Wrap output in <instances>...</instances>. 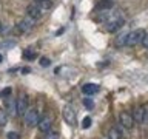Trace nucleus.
I'll use <instances>...</instances> for the list:
<instances>
[{
	"mask_svg": "<svg viewBox=\"0 0 148 139\" xmlns=\"http://www.w3.org/2000/svg\"><path fill=\"white\" fill-rule=\"evenodd\" d=\"M147 36V32L142 30V28H139V30H134L131 32H128V37H127V45L128 46H136L139 43H142L143 37Z\"/></svg>",
	"mask_w": 148,
	"mask_h": 139,
	"instance_id": "obj_1",
	"label": "nucleus"
},
{
	"mask_svg": "<svg viewBox=\"0 0 148 139\" xmlns=\"http://www.w3.org/2000/svg\"><path fill=\"white\" fill-rule=\"evenodd\" d=\"M40 120V111L37 108H28L25 113V124L28 127H36Z\"/></svg>",
	"mask_w": 148,
	"mask_h": 139,
	"instance_id": "obj_2",
	"label": "nucleus"
},
{
	"mask_svg": "<svg viewBox=\"0 0 148 139\" xmlns=\"http://www.w3.org/2000/svg\"><path fill=\"white\" fill-rule=\"evenodd\" d=\"M62 114H63V119L65 122H66L68 125H73L76 124V110H74L73 105H65L63 110H62Z\"/></svg>",
	"mask_w": 148,
	"mask_h": 139,
	"instance_id": "obj_3",
	"label": "nucleus"
},
{
	"mask_svg": "<svg viewBox=\"0 0 148 139\" xmlns=\"http://www.w3.org/2000/svg\"><path fill=\"white\" fill-rule=\"evenodd\" d=\"M119 122L123 128H127V130H131L134 127V118H133V114L128 113V111H120Z\"/></svg>",
	"mask_w": 148,
	"mask_h": 139,
	"instance_id": "obj_4",
	"label": "nucleus"
},
{
	"mask_svg": "<svg viewBox=\"0 0 148 139\" xmlns=\"http://www.w3.org/2000/svg\"><path fill=\"white\" fill-rule=\"evenodd\" d=\"M16 102H17V110H16V113H17L18 116H25L26 110H28V96L22 93Z\"/></svg>",
	"mask_w": 148,
	"mask_h": 139,
	"instance_id": "obj_5",
	"label": "nucleus"
},
{
	"mask_svg": "<svg viewBox=\"0 0 148 139\" xmlns=\"http://www.w3.org/2000/svg\"><path fill=\"white\" fill-rule=\"evenodd\" d=\"M51 125H53V119H51L49 116H45V118H40L39 124H37V128H39L42 133H48L51 130Z\"/></svg>",
	"mask_w": 148,
	"mask_h": 139,
	"instance_id": "obj_6",
	"label": "nucleus"
},
{
	"mask_svg": "<svg viewBox=\"0 0 148 139\" xmlns=\"http://www.w3.org/2000/svg\"><path fill=\"white\" fill-rule=\"evenodd\" d=\"M26 12L31 19H39L42 16V8L37 6V3H31V5H28Z\"/></svg>",
	"mask_w": 148,
	"mask_h": 139,
	"instance_id": "obj_7",
	"label": "nucleus"
},
{
	"mask_svg": "<svg viewBox=\"0 0 148 139\" xmlns=\"http://www.w3.org/2000/svg\"><path fill=\"white\" fill-rule=\"evenodd\" d=\"M122 25H123V19L122 17H116V19H113V20H108L106 30H108L110 32H114V31H117Z\"/></svg>",
	"mask_w": 148,
	"mask_h": 139,
	"instance_id": "obj_8",
	"label": "nucleus"
},
{
	"mask_svg": "<svg viewBox=\"0 0 148 139\" xmlns=\"http://www.w3.org/2000/svg\"><path fill=\"white\" fill-rule=\"evenodd\" d=\"M97 91H99V85H96V83H85V85L82 87V93L86 96H92V94H96Z\"/></svg>",
	"mask_w": 148,
	"mask_h": 139,
	"instance_id": "obj_9",
	"label": "nucleus"
},
{
	"mask_svg": "<svg viewBox=\"0 0 148 139\" xmlns=\"http://www.w3.org/2000/svg\"><path fill=\"white\" fill-rule=\"evenodd\" d=\"M145 107H137L136 111H134V114H133V118H134V122H137V124H143V118H145Z\"/></svg>",
	"mask_w": 148,
	"mask_h": 139,
	"instance_id": "obj_10",
	"label": "nucleus"
},
{
	"mask_svg": "<svg viewBox=\"0 0 148 139\" xmlns=\"http://www.w3.org/2000/svg\"><path fill=\"white\" fill-rule=\"evenodd\" d=\"M31 28H32V23H31L29 20H22V22L17 25L16 31H17V32H28Z\"/></svg>",
	"mask_w": 148,
	"mask_h": 139,
	"instance_id": "obj_11",
	"label": "nucleus"
},
{
	"mask_svg": "<svg viewBox=\"0 0 148 139\" xmlns=\"http://www.w3.org/2000/svg\"><path fill=\"white\" fill-rule=\"evenodd\" d=\"M5 108H6L8 113H12L14 110H17V102H14L12 97H6L5 99Z\"/></svg>",
	"mask_w": 148,
	"mask_h": 139,
	"instance_id": "obj_12",
	"label": "nucleus"
},
{
	"mask_svg": "<svg viewBox=\"0 0 148 139\" xmlns=\"http://www.w3.org/2000/svg\"><path fill=\"white\" fill-rule=\"evenodd\" d=\"M113 0H100L99 3H97V9L99 11H105V9H111L113 8Z\"/></svg>",
	"mask_w": 148,
	"mask_h": 139,
	"instance_id": "obj_13",
	"label": "nucleus"
},
{
	"mask_svg": "<svg viewBox=\"0 0 148 139\" xmlns=\"http://www.w3.org/2000/svg\"><path fill=\"white\" fill-rule=\"evenodd\" d=\"M127 37L128 34H120L116 37V40H114V45L117 46V48H122L123 45H127Z\"/></svg>",
	"mask_w": 148,
	"mask_h": 139,
	"instance_id": "obj_14",
	"label": "nucleus"
},
{
	"mask_svg": "<svg viewBox=\"0 0 148 139\" xmlns=\"http://www.w3.org/2000/svg\"><path fill=\"white\" fill-rule=\"evenodd\" d=\"M108 139H122V134H120V131L117 128H110L108 130Z\"/></svg>",
	"mask_w": 148,
	"mask_h": 139,
	"instance_id": "obj_15",
	"label": "nucleus"
},
{
	"mask_svg": "<svg viewBox=\"0 0 148 139\" xmlns=\"http://www.w3.org/2000/svg\"><path fill=\"white\" fill-rule=\"evenodd\" d=\"M8 124V113L6 110H0V127H5Z\"/></svg>",
	"mask_w": 148,
	"mask_h": 139,
	"instance_id": "obj_16",
	"label": "nucleus"
},
{
	"mask_svg": "<svg viewBox=\"0 0 148 139\" xmlns=\"http://www.w3.org/2000/svg\"><path fill=\"white\" fill-rule=\"evenodd\" d=\"M23 57L28 59V60H32V59H36L37 56H36V53H34V50L28 48V50H25V53H23Z\"/></svg>",
	"mask_w": 148,
	"mask_h": 139,
	"instance_id": "obj_17",
	"label": "nucleus"
},
{
	"mask_svg": "<svg viewBox=\"0 0 148 139\" xmlns=\"http://www.w3.org/2000/svg\"><path fill=\"white\" fill-rule=\"evenodd\" d=\"M11 93H12V88L11 87H6L5 90L0 91V99H6V97L11 96Z\"/></svg>",
	"mask_w": 148,
	"mask_h": 139,
	"instance_id": "obj_18",
	"label": "nucleus"
},
{
	"mask_svg": "<svg viewBox=\"0 0 148 139\" xmlns=\"http://www.w3.org/2000/svg\"><path fill=\"white\" fill-rule=\"evenodd\" d=\"M91 122H92V120H91V118H90V116H86V118H83V120H82V128H83V130L90 128V127H91Z\"/></svg>",
	"mask_w": 148,
	"mask_h": 139,
	"instance_id": "obj_19",
	"label": "nucleus"
},
{
	"mask_svg": "<svg viewBox=\"0 0 148 139\" xmlns=\"http://www.w3.org/2000/svg\"><path fill=\"white\" fill-rule=\"evenodd\" d=\"M45 139H59V133L57 131H49L46 133V136H45Z\"/></svg>",
	"mask_w": 148,
	"mask_h": 139,
	"instance_id": "obj_20",
	"label": "nucleus"
},
{
	"mask_svg": "<svg viewBox=\"0 0 148 139\" xmlns=\"http://www.w3.org/2000/svg\"><path fill=\"white\" fill-rule=\"evenodd\" d=\"M83 105H85L88 110H92V107H94V102H92L91 99H88V97H85V99H83Z\"/></svg>",
	"mask_w": 148,
	"mask_h": 139,
	"instance_id": "obj_21",
	"label": "nucleus"
},
{
	"mask_svg": "<svg viewBox=\"0 0 148 139\" xmlns=\"http://www.w3.org/2000/svg\"><path fill=\"white\" fill-rule=\"evenodd\" d=\"M40 65H42V67H49L51 60L48 57H40Z\"/></svg>",
	"mask_w": 148,
	"mask_h": 139,
	"instance_id": "obj_22",
	"label": "nucleus"
},
{
	"mask_svg": "<svg viewBox=\"0 0 148 139\" xmlns=\"http://www.w3.org/2000/svg\"><path fill=\"white\" fill-rule=\"evenodd\" d=\"M8 139H20V136H18V133H16V131H9Z\"/></svg>",
	"mask_w": 148,
	"mask_h": 139,
	"instance_id": "obj_23",
	"label": "nucleus"
},
{
	"mask_svg": "<svg viewBox=\"0 0 148 139\" xmlns=\"http://www.w3.org/2000/svg\"><path fill=\"white\" fill-rule=\"evenodd\" d=\"M42 2V6L43 8H49L51 6V2H48V0H40Z\"/></svg>",
	"mask_w": 148,
	"mask_h": 139,
	"instance_id": "obj_24",
	"label": "nucleus"
},
{
	"mask_svg": "<svg viewBox=\"0 0 148 139\" xmlns=\"http://www.w3.org/2000/svg\"><path fill=\"white\" fill-rule=\"evenodd\" d=\"M142 45L145 46V48H148V34L143 37V40H142Z\"/></svg>",
	"mask_w": 148,
	"mask_h": 139,
	"instance_id": "obj_25",
	"label": "nucleus"
},
{
	"mask_svg": "<svg viewBox=\"0 0 148 139\" xmlns=\"http://www.w3.org/2000/svg\"><path fill=\"white\" fill-rule=\"evenodd\" d=\"M29 71H31L29 68H23V70H22V73H23V74H25V73H29Z\"/></svg>",
	"mask_w": 148,
	"mask_h": 139,
	"instance_id": "obj_26",
	"label": "nucleus"
},
{
	"mask_svg": "<svg viewBox=\"0 0 148 139\" xmlns=\"http://www.w3.org/2000/svg\"><path fill=\"white\" fill-rule=\"evenodd\" d=\"M2 60H3V56H2V54H0V63H2Z\"/></svg>",
	"mask_w": 148,
	"mask_h": 139,
	"instance_id": "obj_27",
	"label": "nucleus"
}]
</instances>
